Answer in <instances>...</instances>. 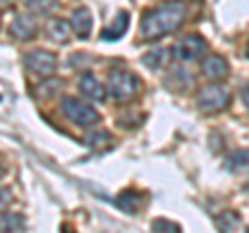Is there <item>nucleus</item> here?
I'll list each match as a JSON object with an SVG mask.
<instances>
[{
  "label": "nucleus",
  "instance_id": "nucleus-5",
  "mask_svg": "<svg viewBox=\"0 0 249 233\" xmlns=\"http://www.w3.org/2000/svg\"><path fill=\"white\" fill-rule=\"evenodd\" d=\"M208 50V42L201 38L199 34H189L181 38L175 46H173V57L178 58V60H187V63H191V60H197L206 54Z\"/></svg>",
  "mask_w": 249,
  "mask_h": 233
},
{
  "label": "nucleus",
  "instance_id": "nucleus-14",
  "mask_svg": "<svg viewBox=\"0 0 249 233\" xmlns=\"http://www.w3.org/2000/svg\"><path fill=\"white\" fill-rule=\"evenodd\" d=\"M27 11L37 15V17H50V15L58 9L56 0H25Z\"/></svg>",
  "mask_w": 249,
  "mask_h": 233
},
{
  "label": "nucleus",
  "instance_id": "nucleus-8",
  "mask_svg": "<svg viewBox=\"0 0 249 233\" xmlns=\"http://www.w3.org/2000/svg\"><path fill=\"white\" fill-rule=\"evenodd\" d=\"M79 90H81V94H83L85 98L93 100V102H102L104 96H106L104 85L100 83V81L96 79V75L89 73V71L81 75V79H79Z\"/></svg>",
  "mask_w": 249,
  "mask_h": 233
},
{
  "label": "nucleus",
  "instance_id": "nucleus-4",
  "mask_svg": "<svg viewBox=\"0 0 249 233\" xmlns=\"http://www.w3.org/2000/svg\"><path fill=\"white\" fill-rule=\"evenodd\" d=\"M229 100L231 98H229L227 88H222V85H218V83H210L206 88L199 90L197 106L204 113H218V111H222V108L229 106Z\"/></svg>",
  "mask_w": 249,
  "mask_h": 233
},
{
  "label": "nucleus",
  "instance_id": "nucleus-2",
  "mask_svg": "<svg viewBox=\"0 0 249 233\" xmlns=\"http://www.w3.org/2000/svg\"><path fill=\"white\" fill-rule=\"evenodd\" d=\"M142 92V81L127 69H112L108 73V94L116 102H129Z\"/></svg>",
  "mask_w": 249,
  "mask_h": 233
},
{
  "label": "nucleus",
  "instance_id": "nucleus-10",
  "mask_svg": "<svg viewBox=\"0 0 249 233\" xmlns=\"http://www.w3.org/2000/svg\"><path fill=\"white\" fill-rule=\"evenodd\" d=\"M204 73L206 77H210V79H224V77L229 75V65H227V60H224L222 57H218V54H212V57H208L204 60Z\"/></svg>",
  "mask_w": 249,
  "mask_h": 233
},
{
  "label": "nucleus",
  "instance_id": "nucleus-1",
  "mask_svg": "<svg viewBox=\"0 0 249 233\" xmlns=\"http://www.w3.org/2000/svg\"><path fill=\"white\" fill-rule=\"evenodd\" d=\"M187 19V4L183 0H166L147 11L139 23V36L143 40H158L170 32H177Z\"/></svg>",
  "mask_w": 249,
  "mask_h": 233
},
{
  "label": "nucleus",
  "instance_id": "nucleus-6",
  "mask_svg": "<svg viewBox=\"0 0 249 233\" xmlns=\"http://www.w3.org/2000/svg\"><path fill=\"white\" fill-rule=\"evenodd\" d=\"M25 67L36 75H50L56 69V57L48 50H31L25 57Z\"/></svg>",
  "mask_w": 249,
  "mask_h": 233
},
{
  "label": "nucleus",
  "instance_id": "nucleus-19",
  "mask_svg": "<svg viewBox=\"0 0 249 233\" xmlns=\"http://www.w3.org/2000/svg\"><path fill=\"white\" fill-rule=\"evenodd\" d=\"M241 98H243V104L249 108V83L243 85V90H241Z\"/></svg>",
  "mask_w": 249,
  "mask_h": 233
},
{
  "label": "nucleus",
  "instance_id": "nucleus-18",
  "mask_svg": "<svg viewBox=\"0 0 249 233\" xmlns=\"http://www.w3.org/2000/svg\"><path fill=\"white\" fill-rule=\"evenodd\" d=\"M152 229L154 231H166V233H170V231H181V225H177L173 221H166V219H158V221L152 223Z\"/></svg>",
  "mask_w": 249,
  "mask_h": 233
},
{
  "label": "nucleus",
  "instance_id": "nucleus-9",
  "mask_svg": "<svg viewBox=\"0 0 249 233\" xmlns=\"http://www.w3.org/2000/svg\"><path fill=\"white\" fill-rule=\"evenodd\" d=\"M71 25H73V32L77 34V38H81V40H85V38L89 36V32H91V25H93L91 13H89L88 9H85V6H81V9L73 11Z\"/></svg>",
  "mask_w": 249,
  "mask_h": 233
},
{
  "label": "nucleus",
  "instance_id": "nucleus-15",
  "mask_svg": "<svg viewBox=\"0 0 249 233\" xmlns=\"http://www.w3.org/2000/svg\"><path fill=\"white\" fill-rule=\"evenodd\" d=\"M166 60H168V50L166 48H154V50H150L147 54L142 57V63L147 69H152V71H158L162 65H166Z\"/></svg>",
  "mask_w": 249,
  "mask_h": 233
},
{
  "label": "nucleus",
  "instance_id": "nucleus-16",
  "mask_svg": "<svg viewBox=\"0 0 249 233\" xmlns=\"http://www.w3.org/2000/svg\"><path fill=\"white\" fill-rule=\"evenodd\" d=\"M227 169L229 171H249V148L231 154L227 160Z\"/></svg>",
  "mask_w": 249,
  "mask_h": 233
},
{
  "label": "nucleus",
  "instance_id": "nucleus-11",
  "mask_svg": "<svg viewBox=\"0 0 249 233\" xmlns=\"http://www.w3.org/2000/svg\"><path fill=\"white\" fill-rule=\"evenodd\" d=\"M71 27H73V25H69L65 19L54 17V19L48 21V27H46V32H48L50 40L58 42V44H65V42L71 40Z\"/></svg>",
  "mask_w": 249,
  "mask_h": 233
},
{
  "label": "nucleus",
  "instance_id": "nucleus-3",
  "mask_svg": "<svg viewBox=\"0 0 249 233\" xmlns=\"http://www.w3.org/2000/svg\"><path fill=\"white\" fill-rule=\"evenodd\" d=\"M62 113L67 115L69 121H73L75 125H79V127L96 125L100 121V115L79 98H65L62 100Z\"/></svg>",
  "mask_w": 249,
  "mask_h": 233
},
{
  "label": "nucleus",
  "instance_id": "nucleus-13",
  "mask_svg": "<svg viewBox=\"0 0 249 233\" xmlns=\"http://www.w3.org/2000/svg\"><path fill=\"white\" fill-rule=\"evenodd\" d=\"M142 194L135 192V190H124L119 194V198H116V204L119 208H123L124 213H137L139 204H142Z\"/></svg>",
  "mask_w": 249,
  "mask_h": 233
},
{
  "label": "nucleus",
  "instance_id": "nucleus-22",
  "mask_svg": "<svg viewBox=\"0 0 249 233\" xmlns=\"http://www.w3.org/2000/svg\"><path fill=\"white\" fill-rule=\"evenodd\" d=\"M247 57H249V44H247Z\"/></svg>",
  "mask_w": 249,
  "mask_h": 233
},
{
  "label": "nucleus",
  "instance_id": "nucleus-17",
  "mask_svg": "<svg viewBox=\"0 0 249 233\" xmlns=\"http://www.w3.org/2000/svg\"><path fill=\"white\" fill-rule=\"evenodd\" d=\"M0 227H2V231H25V221L19 214L4 213L2 221H0Z\"/></svg>",
  "mask_w": 249,
  "mask_h": 233
},
{
  "label": "nucleus",
  "instance_id": "nucleus-7",
  "mask_svg": "<svg viewBox=\"0 0 249 233\" xmlns=\"http://www.w3.org/2000/svg\"><path fill=\"white\" fill-rule=\"evenodd\" d=\"M11 36L17 38L21 42H27V40H34L37 36V23L31 15H19L15 17V21L11 23Z\"/></svg>",
  "mask_w": 249,
  "mask_h": 233
},
{
  "label": "nucleus",
  "instance_id": "nucleus-12",
  "mask_svg": "<svg viewBox=\"0 0 249 233\" xmlns=\"http://www.w3.org/2000/svg\"><path fill=\"white\" fill-rule=\"evenodd\" d=\"M127 27H129V13L121 11L119 15H116V19H114L112 25H108L102 32V40H108V42L121 40V38L124 36V32H127Z\"/></svg>",
  "mask_w": 249,
  "mask_h": 233
},
{
  "label": "nucleus",
  "instance_id": "nucleus-21",
  "mask_svg": "<svg viewBox=\"0 0 249 233\" xmlns=\"http://www.w3.org/2000/svg\"><path fill=\"white\" fill-rule=\"evenodd\" d=\"M15 2V0H2V9H6V6H11Z\"/></svg>",
  "mask_w": 249,
  "mask_h": 233
},
{
  "label": "nucleus",
  "instance_id": "nucleus-20",
  "mask_svg": "<svg viewBox=\"0 0 249 233\" xmlns=\"http://www.w3.org/2000/svg\"><path fill=\"white\" fill-rule=\"evenodd\" d=\"M6 198H9V190L4 188V190H2V208L6 206Z\"/></svg>",
  "mask_w": 249,
  "mask_h": 233
}]
</instances>
